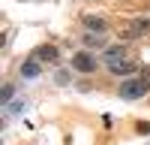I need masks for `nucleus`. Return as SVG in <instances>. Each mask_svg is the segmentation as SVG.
<instances>
[{"label":"nucleus","instance_id":"nucleus-9","mask_svg":"<svg viewBox=\"0 0 150 145\" xmlns=\"http://www.w3.org/2000/svg\"><path fill=\"white\" fill-rule=\"evenodd\" d=\"M12 94H15V85H3V91H0V103L9 106L12 103Z\"/></svg>","mask_w":150,"mask_h":145},{"label":"nucleus","instance_id":"nucleus-7","mask_svg":"<svg viewBox=\"0 0 150 145\" xmlns=\"http://www.w3.org/2000/svg\"><path fill=\"white\" fill-rule=\"evenodd\" d=\"M33 57H36V60H57V57H60V52H57L54 45H39Z\"/></svg>","mask_w":150,"mask_h":145},{"label":"nucleus","instance_id":"nucleus-6","mask_svg":"<svg viewBox=\"0 0 150 145\" xmlns=\"http://www.w3.org/2000/svg\"><path fill=\"white\" fill-rule=\"evenodd\" d=\"M84 27L90 30V33H105L108 24H105V18H99V15H87L84 18Z\"/></svg>","mask_w":150,"mask_h":145},{"label":"nucleus","instance_id":"nucleus-2","mask_svg":"<svg viewBox=\"0 0 150 145\" xmlns=\"http://www.w3.org/2000/svg\"><path fill=\"white\" fill-rule=\"evenodd\" d=\"M72 67L78 70V72H93L96 70V57L87 55V52H78V55L72 57Z\"/></svg>","mask_w":150,"mask_h":145},{"label":"nucleus","instance_id":"nucleus-4","mask_svg":"<svg viewBox=\"0 0 150 145\" xmlns=\"http://www.w3.org/2000/svg\"><path fill=\"white\" fill-rule=\"evenodd\" d=\"M108 70L114 72L117 79H132V72H135V64H132V60H117V64H111Z\"/></svg>","mask_w":150,"mask_h":145},{"label":"nucleus","instance_id":"nucleus-3","mask_svg":"<svg viewBox=\"0 0 150 145\" xmlns=\"http://www.w3.org/2000/svg\"><path fill=\"white\" fill-rule=\"evenodd\" d=\"M150 30V18H138V21H132L126 30H123V39H135V36H144Z\"/></svg>","mask_w":150,"mask_h":145},{"label":"nucleus","instance_id":"nucleus-1","mask_svg":"<svg viewBox=\"0 0 150 145\" xmlns=\"http://www.w3.org/2000/svg\"><path fill=\"white\" fill-rule=\"evenodd\" d=\"M147 91H150V82H144L141 76L138 79H123V85H120V97L123 100H141Z\"/></svg>","mask_w":150,"mask_h":145},{"label":"nucleus","instance_id":"nucleus-11","mask_svg":"<svg viewBox=\"0 0 150 145\" xmlns=\"http://www.w3.org/2000/svg\"><path fill=\"white\" fill-rule=\"evenodd\" d=\"M54 79H57V85H69V72H66V70H60Z\"/></svg>","mask_w":150,"mask_h":145},{"label":"nucleus","instance_id":"nucleus-10","mask_svg":"<svg viewBox=\"0 0 150 145\" xmlns=\"http://www.w3.org/2000/svg\"><path fill=\"white\" fill-rule=\"evenodd\" d=\"M84 42L90 45V48H102V33H87V36H84Z\"/></svg>","mask_w":150,"mask_h":145},{"label":"nucleus","instance_id":"nucleus-5","mask_svg":"<svg viewBox=\"0 0 150 145\" xmlns=\"http://www.w3.org/2000/svg\"><path fill=\"white\" fill-rule=\"evenodd\" d=\"M102 60L111 67V64H117V60H126V48L123 45H111V48H105L102 52Z\"/></svg>","mask_w":150,"mask_h":145},{"label":"nucleus","instance_id":"nucleus-12","mask_svg":"<svg viewBox=\"0 0 150 145\" xmlns=\"http://www.w3.org/2000/svg\"><path fill=\"white\" fill-rule=\"evenodd\" d=\"M141 79H144V82H150V67H144V70H141Z\"/></svg>","mask_w":150,"mask_h":145},{"label":"nucleus","instance_id":"nucleus-8","mask_svg":"<svg viewBox=\"0 0 150 145\" xmlns=\"http://www.w3.org/2000/svg\"><path fill=\"white\" fill-rule=\"evenodd\" d=\"M21 76L24 79H36V76H39V60H24V64H21Z\"/></svg>","mask_w":150,"mask_h":145}]
</instances>
